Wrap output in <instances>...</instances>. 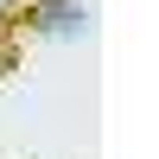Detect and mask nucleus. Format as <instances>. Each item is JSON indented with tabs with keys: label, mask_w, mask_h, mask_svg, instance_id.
I'll use <instances>...</instances> for the list:
<instances>
[{
	"label": "nucleus",
	"mask_w": 159,
	"mask_h": 159,
	"mask_svg": "<svg viewBox=\"0 0 159 159\" xmlns=\"http://www.w3.org/2000/svg\"><path fill=\"white\" fill-rule=\"evenodd\" d=\"M83 19L76 13V0H13V25L25 32H70V25Z\"/></svg>",
	"instance_id": "1"
},
{
	"label": "nucleus",
	"mask_w": 159,
	"mask_h": 159,
	"mask_svg": "<svg viewBox=\"0 0 159 159\" xmlns=\"http://www.w3.org/2000/svg\"><path fill=\"white\" fill-rule=\"evenodd\" d=\"M19 64V25H13V13H0V70H13Z\"/></svg>",
	"instance_id": "2"
},
{
	"label": "nucleus",
	"mask_w": 159,
	"mask_h": 159,
	"mask_svg": "<svg viewBox=\"0 0 159 159\" xmlns=\"http://www.w3.org/2000/svg\"><path fill=\"white\" fill-rule=\"evenodd\" d=\"M0 13H13V0H0Z\"/></svg>",
	"instance_id": "3"
}]
</instances>
